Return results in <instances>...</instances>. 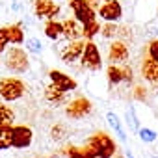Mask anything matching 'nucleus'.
<instances>
[{
    "label": "nucleus",
    "mask_w": 158,
    "mask_h": 158,
    "mask_svg": "<svg viewBox=\"0 0 158 158\" xmlns=\"http://www.w3.org/2000/svg\"><path fill=\"white\" fill-rule=\"evenodd\" d=\"M24 95V84L19 80V78H2L0 80V99L6 102H13L19 101Z\"/></svg>",
    "instance_id": "3"
},
{
    "label": "nucleus",
    "mask_w": 158,
    "mask_h": 158,
    "mask_svg": "<svg viewBox=\"0 0 158 158\" xmlns=\"http://www.w3.org/2000/svg\"><path fill=\"white\" fill-rule=\"evenodd\" d=\"M149 58L158 63V39H154V41L149 43Z\"/></svg>",
    "instance_id": "29"
},
{
    "label": "nucleus",
    "mask_w": 158,
    "mask_h": 158,
    "mask_svg": "<svg viewBox=\"0 0 158 158\" xmlns=\"http://www.w3.org/2000/svg\"><path fill=\"white\" fill-rule=\"evenodd\" d=\"M123 82H132V69L128 65L123 67Z\"/></svg>",
    "instance_id": "31"
},
{
    "label": "nucleus",
    "mask_w": 158,
    "mask_h": 158,
    "mask_svg": "<svg viewBox=\"0 0 158 158\" xmlns=\"http://www.w3.org/2000/svg\"><path fill=\"white\" fill-rule=\"evenodd\" d=\"M97 15L106 23H117L123 17V6L117 2V0H110V2H104L97 10Z\"/></svg>",
    "instance_id": "8"
},
{
    "label": "nucleus",
    "mask_w": 158,
    "mask_h": 158,
    "mask_svg": "<svg viewBox=\"0 0 158 158\" xmlns=\"http://www.w3.org/2000/svg\"><path fill=\"white\" fill-rule=\"evenodd\" d=\"M10 45V39H8V28H0V54H2Z\"/></svg>",
    "instance_id": "28"
},
{
    "label": "nucleus",
    "mask_w": 158,
    "mask_h": 158,
    "mask_svg": "<svg viewBox=\"0 0 158 158\" xmlns=\"http://www.w3.org/2000/svg\"><path fill=\"white\" fill-rule=\"evenodd\" d=\"M52 139H63V136H65V127H61V125H56L54 128H52Z\"/></svg>",
    "instance_id": "30"
},
{
    "label": "nucleus",
    "mask_w": 158,
    "mask_h": 158,
    "mask_svg": "<svg viewBox=\"0 0 158 158\" xmlns=\"http://www.w3.org/2000/svg\"><path fill=\"white\" fill-rule=\"evenodd\" d=\"M82 67L88 71H99L102 67V58H101V50L93 41H86L84 45V52L80 56Z\"/></svg>",
    "instance_id": "4"
},
{
    "label": "nucleus",
    "mask_w": 158,
    "mask_h": 158,
    "mask_svg": "<svg viewBox=\"0 0 158 158\" xmlns=\"http://www.w3.org/2000/svg\"><path fill=\"white\" fill-rule=\"evenodd\" d=\"M89 112H91V102H89L88 99H84V97L71 101V102L67 104V108H65L67 117H73V119H82V117H86Z\"/></svg>",
    "instance_id": "9"
},
{
    "label": "nucleus",
    "mask_w": 158,
    "mask_h": 158,
    "mask_svg": "<svg viewBox=\"0 0 158 158\" xmlns=\"http://www.w3.org/2000/svg\"><path fill=\"white\" fill-rule=\"evenodd\" d=\"M104 2H110V0H104Z\"/></svg>",
    "instance_id": "35"
},
{
    "label": "nucleus",
    "mask_w": 158,
    "mask_h": 158,
    "mask_svg": "<svg viewBox=\"0 0 158 158\" xmlns=\"http://www.w3.org/2000/svg\"><path fill=\"white\" fill-rule=\"evenodd\" d=\"M84 45H86V41H82V39L69 41L67 47L63 48V52L60 54L61 60H63L65 63H69V65L74 63L76 60H80V56H82V52H84Z\"/></svg>",
    "instance_id": "11"
},
{
    "label": "nucleus",
    "mask_w": 158,
    "mask_h": 158,
    "mask_svg": "<svg viewBox=\"0 0 158 158\" xmlns=\"http://www.w3.org/2000/svg\"><path fill=\"white\" fill-rule=\"evenodd\" d=\"M88 147L95 152L97 158H112L115 154V143L104 132H97L95 136H91L88 141Z\"/></svg>",
    "instance_id": "2"
},
{
    "label": "nucleus",
    "mask_w": 158,
    "mask_h": 158,
    "mask_svg": "<svg viewBox=\"0 0 158 158\" xmlns=\"http://www.w3.org/2000/svg\"><path fill=\"white\" fill-rule=\"evenodd\" d=\"M34 11H35V17H39V19L54 21L61 13V8H60L58 2H54V0H35L34 2Z\"/></svg>",
    "instance_id": "6"
},
{
    "label": "nucleus",
    "mask_w": 158,
    "mask_h": 158,
    "mask_svg": "<svg viewBox=\"0 0 158 158\" xmlns=\"http://www.w3.org/2000/svg\"><path fill=\"white\" fill-rule=\"evenodd\" d=\"M13 119H15L13 110L10 106H6V104L0 102V127H2V125H11Z\"/></svg>",
    "instance_id": "23"
},
{
    "label": "nucleus",
    "mask_w": 158,
    "mask_h": 158,
    "mask_svg": "<svg viewBox=\"0 0 158 158\" xmlns=\"http://www.w3.org/2000/svg\"><path fill=\"white\" fill-rule=\"evenodd\" d=\"M99 32H101V24H99V21H97V19H95V21H91V23L82 24V37H86L88 41H91Z\"/></svg>",
    "instance_id": "20"
},
{
    "label": "nucleus",
    "mask_w": 158,
    "mask_h": 158,
    "mask_svg": "<svg viewBox=\"0 0 158 158\" xmlns=\"http://www.w3.org/2000/svg\"><path fill=\"white\" fill-rule=\"evenodd\" d=\"M61 28H63L65 39H69V41L82 39V23H78L76 19H65L61 23Z\"/></svg>",
    "instance_id": "13"
},
{
    "label": "nucleus",
    "mask_w": 158,
    "mask_h": 158,
    "mask_svg": "<svg viewBox=\"0 0 158 158\" xmlns=\"http://www.w3.org/2000/svg\"><path fill=\"white\" fill-rule=\"evenodd\" d=\"M106 74H108L110 84H121L123 82V67H119V65H110Z\"/></svg>",
    "instance_id": "22"
},
{
    "label": "nucleus",
    "mask_w": 158,
    "mask_h": 158,
    "mask_svg": "<svg viewBox=\"0 0 158 158\" xmlns=\"http://www.w3.org/2000/svg\"><path fill=\"white\" fill-rule=\"evenodd\" d=\"M24 47H26V52H32V54H41L43 52V43L37 37L24 39Z\"/></svg>",
    "instance_id": "24"
},
{
    "label": "nucleus",
    "mask_w": 158,
    "mask_h": 158,
    "mask_svg": "<svg viewBox=\"0 0 158 158\" xmlns=\"http://www.w3.org/2000/svg\"><path fill=\"white\" fill-rule=\"evenodd\" d=\"M138 134H139V138H141L143 141H147V143H152V141L156 139V132L151 130V128H139Z\"/></svg>",
    "instance_id": "27"
},
{
    "label": "nucleus",
    "mask_w": 158,
    "mask_h": 158,
    "mask_svg": "<svg viewBox=\"0 0 158 158\" xmlns=\"http://www.w3.org/2000/svg\"><path fill=\"white\" fill-rule=\"evenodd\" d=\"M69 6L74 11V19L78 23L86 24V23H91L97 19V10H93L86 0H69Z\"/></svg>",
    "instance_id": "5"
},
{
    "label": "nucleus",
    "mask_w": 158,
    "mask_h": 158,
    "mask_svg": "<svg viewBox=\"0 0 158 158\" xmlns=\"http://www.w3.org/2000/svg\"><path fill=\"white\" fill-rule=\"evenodd\" d=\"M11 147V125L0 127V151H6Z\"/></svg>",
    "instance_id": "21"
},
{
    "label": "nucleus",
    "mask_w": 158,
    "mask_h": 158,
    "mask_svg": "<svg viewBox=\"0 0 158 158\" xmlns=\"http://www.w3.org/2000/svg\"><path fill=\"white\" fill-rule=\"evenodd\" d=\"M117 28L119 26L115 23H106L104 26H101V35L106 39H114V37H117Z\"/></svg>",
    "instance_id": "25"
},
{
    "label": "nucleus",
    "mask_w": 158,
    "mask_h": 158,
    "mask_svg": "<svg viewBox=\"0 0 158 158\" xmlns=\"http://www.w3.org/2000/svg\"><path fill=\"white\" fill-rule=\"evenodd\" d=\"M106 121H108V125L115 130L117 138H119L121 141H127V132H125V128H123V125H121V119H119L114 112H108V114H106Z\"/></svg>",
    "instance_id": "17"
},
{
    "label": "nucleus",
    "mask_w": 158,
    "mask_h": 158,
    "mask_svg": "<svg viewBox=\"0 0 158 158\" xmlns=\"http://www.w3.org/2000/svg\"><path fill=\"white\" fill-rule=\"evenodd\" d=\"M6 56H4V65L11 71V73H26L30 63H28V56H26V50L21 48V47H11V48H6L4 50Z\"/></svg>",
    "instance_id": "1"
},
{
    "label": "nucleus",
    "mask_w": 158,
    "mask_h": 158,
    "mask_svg": "<svg viewBox=\"0 0 158 158\" xmlns=\"http://www.w3.org/2000/svg\"><path fill=\"white\" fill-rule=\"evenodd\" d=\"M6 28H8V39H10V43H13V45L24 43V32H23L21 24H11V26H6Z\"/></svg>",
    "instance_id": "18"
},
{
    "label": "nucleus",
    "mask_w": 158,
    "mask_h": 158,
    "mask_svg": "<svg viewBox=\"0 0 158 158\" xmlns=\"http://www.w3.org/2000/svg\"><path fill=\"white\" fill-rule=\"evenodd\" d=\"M32 139H34V132L30 127H26V125L11 127V147H17V149L30 147Z\"/></svg>",
    "instance_id": "7"
},
{
    "label": "nucleus",
    "mask_w": 158,
    "mask_h": 158,
    "mask_svg": "<svg viewBox=\"0 0 158 158\" xmlns=\"http://www.w3.org/2000/svg\"><path fill=\"white\" fill-rule=\"evenodd\" d=\"M48 78H50V82H52V84H56V86H58L60 89H63L65 93L76 89V82L73 80L69 74H65V73H61V71L52 69V71L48 73Z\"/></svg>",
    "instance_id": "12"
},
{
    "label": "nucleus",
    "mask_w": 158,
    "mask_h": 158,
    "mask_svg": "<svg viewBox=\"0 0 158 158\" xmlns=\"http://www.w3.org/2000/svg\"><path fill=\"white\" fill-rule=\"evenodd\" d=\"M156 84H158V71H156Z\"/></svg>",
    "instance_id": "34"
},
{
    "label": "nucleus",
    "mask_w": 158,
    "mask_h": 158,
    "mask_svg": "<svg viewBox=\"0 0 158 158\" xmlns=\"http://www.w3.org/2000/svg\"><path fill=\"white\" fill-rule=\"evenodd\" d=\"M127 119H128L127 123H128V127H130L132 130L138 132V130L141 128V127H139V121H138V117H136V112H134L132 106H130V110H127Z\"/></svg>",
    "instance_id": "26"
},
{
    "label": "nucleus",
    "mask_w": 158,
    "mask_h": 158,
    "mask_svg": "<svg viewBox=\"0 0 158 158\" xmlns=\"http://www.w3.org/2000/svg\"><path fill=\"white\" fill-rule=\"evenodd\" d=\"M86 2H88L93 10H99V8H101V2H99V0H86Z\"/></svg>",
    "instance_id": "32"
},
{
    "label": "nucleus",
    "mask_w": 158,
    "mask_h": 158,
    "mask_svg": "<svg viewBox=\"0 0 158 158\" xmlns=\"http://www.w3.org/2000/svg\"><path fill=\"white\" fill-rule=\"evenodd\" d=\"M45 97H47V101L52 102V104H61V102H65V91L60 89V88H58L56 84H52V82L47 86Z\"/></svg>",
    "instance_id": "14"
},
{
    "label": "nucleus",
    "mask_w": 158,
    "mask_h": 158,
    "mask_svg": "<svg viewBox=\"0 0 158 158\" xmlns=\"http://www.w3.org/2000/svg\"><path fill=\"white\" fill-rule=\"evenodd\" d=\"M45 35L52 41H58L63 37V28H61V23H58L56 19L54 21H47L45 24Z\"/></svg>",
    "instance_id": "16"
},
{
    "label": "nucleus",
    "mask_w": 158,
    "mask_h": 158,
    "mask_svg": "<svg viewBox=\"0 0 158 158\" xmlns=\"http://www.w3.org/2000/svg\"><path fill=\"white\" fill-rule=\"evenodd\" d=\"M67 156L69 158H97L89 147H69Z\"/></svg>",
    "instance_id": "19"
},
{
    "label": "nucleus",
    "mask_w": 158,
    "mask_h": 158,
    "mask_svg": "<svg viewBox=\"0 0 158 158\" xmlns=\"http://www.w3.org/2000/svg\"><path fill=\"white\" fill-rule=\"evenodd\" d=\"M54 2H60V0H54Z\"/></svg>",
    "instance_id": "36"
},
{
    "label": "nucleus",
    "mask_w": 158,
    "mask_h": 158,
    "mask_svg": "<svg viewBox=\"0 0 158 158\" xmlns=\"http://www.w3.org/2000/svg\"><path fill=\"white\" fill-rule=\"evenodd\" d=\"M127 158H134V156H132V152H130V151H127Z\"/></svg>",
    "instance_id": "33"
},
{
    "label": "nucleus",
    "mask_w": 158,
    "mask_h": 158,
    "mask_svg": "<svg viewBox=\"0 0 158 158\" xmlns=\"http://www.w3.org/2000/svg\"><path fill=\"white\" fill-rule=\"evenodd\" d=\"M156 71H158V63L156 61H152L151 58L143 60V63H141V76L147 82H154L156 84Z\"/></svg>",
    "instance_id": "15"
},
{
    "label": "nucleus",
    "mask_w": 158,
    "mask_h": 158,
    "mask_svg": "<svg viewBox=\"0 0 158 158\" xmlns=\"http://www.w3.org/2000/svg\"><path fill=\"white\" fill-rule=\"evenodd\" d=\"M108 61L112 65H125L128 61V47L123 41H114L108 48Z\"/></svg>",
    "instance_id": "10"
}]
</instances>
